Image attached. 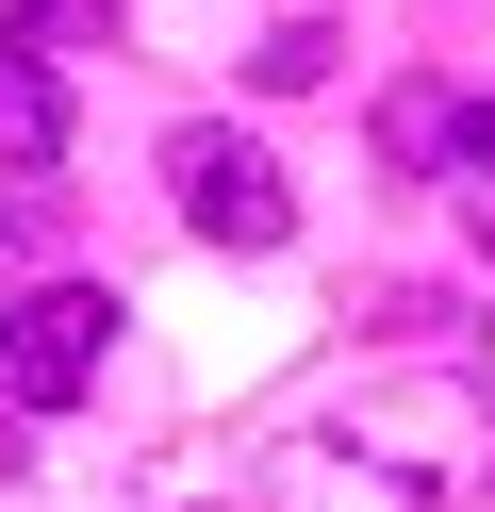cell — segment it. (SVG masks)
Instances as JSON below:
<instances>
[{
  "mask_svg": "<svg viewBox=\"0 0 495 512\" xmlns=\"http://www.w3.org/2000/svg\"><path fill=\"white\" fill-rule=\"evenodd\" d=\"M165 199H182L198 248H248V265L297 232V199H281V166H264V133H231V116H182V133H165Z\"/></svg>",
  "mask_w": 495,
  "mask_h": 512,
  "instance_id": "1",
  "label": "cell"
},
{
  "mask_svg": "<svg viewBox=\"0 0 495 512\" xmlns=\"http://www.w3.org/2000/svg\"><path fill=\"white\" fill-rule=\"evenodd\" d=\"M0 479H17V413H0Z\"/></svg>",
  "mask_w": 495,
  "mask_h": 512,
  "instance_id": "8",
  "label": "cell"
},
{
  "mask_svg": "<svg viewBox=\"0 0 495 512\" xmlns=\"http://www.w3.org/2000/svg\"><path fill=\"white\" fill-rule=\"evenodd\" d=\"M380 166H462V232L495 248V100H462V83H396L380 100Z\"/></svg>",
  "mask_w": 495,
  "mask_h": 512,
  "instance_id": "3",
  "label": "cell"
},
{
  "mask_svg": "<svg viewBox=\"0 0 495 512\" xmlns=\"http://www.w3.org/2000/svg\"><path fill=\"white\" fill-rule=\"evenodd\" d=\"M248 83H264V100H297V83H330V17H281V34H264V67H248Z\"/></svg>",
  "mask_w": 495,
  "mask_h": 512,
  "instance_id": "7",
  "label": "cell"
},
{
  "mask_svg": "<svg viewBox=\"0 0 495 512\" xmlns=\"http://www.w3.org/2000/svg\"><path fill=\"white\" fill-rule=\"evenodd\" d=\"M99 364H116V298H99V281H33V298L0 314V413L99 397Z\"/></svg>",
  "mask_w": 495,
  "mask_h": 512,
  "instance_id": "2",
  "label": "cell"
},
{
  "mask_svg": "<svg viewBox=\"0 0 495 512\" xmlns=\"http://www.w3.org/2000/svg\"><path fill=\"white\" fill-rule=\"evenodd\" d=\"M50 248H66V215H50V199H0V281H17V298L50 281Z\"/></svg>",
  "mask_w": 495,
  "mask_h": 512,
  "instance_id": "6",
  "label": "cell"
},
{
  "mask_svg": "<svg viewBox=\"0 0 495 512\" xmlns=\"http://www.w3.org/2000/svg\"><path fill=\"white\" fill-rule=\"evenodd\" d=\"M0 34H17V50H99V34H116V0H17Z\"/></svg>",
  "mask_w": 495,
  "mask_h": 512,
  "instance_id": "5",
  "label": "cell"
},
{
  "mask_svg": "<svg viewBox=\"0 0 495 512\" xmlns=\"http://www.w3.org/2000/svg\"><path fill=\"white\" fill-rule=\"evenodd\" d=\"M66 133H83V100H66V67H50V50H17V34H0V166H50Z\"/></svg>",
  "mask_w": 495,
  "mask_h": 512,
  "instance_id": "4",
  "label": "cell"
}]
</instances>
